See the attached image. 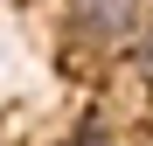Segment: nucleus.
Here are the masks:
<instances>
[{
	"instance_id": "obj_1",
	"label": "nucleus",
	"mask_w": 153,
	"mask_h": 146,
	"mask_svg": "<svg viewBox=\"0 0 153 146\" xmlns=\"http://www.w3.org/2000/svg\"><path fill=\"white\" fill-rule=\"evenodd\" d=\"M139 21H146V0H70V7H63L70 42H84V49H118V42H132Z\"/></svg>"
},
{
	"instance_id": "obj_2",
	"label": "nucleus",
	"mask_w": 153,
	"mask_h": 146,
	"mask_svg": "<svg viewBox=\"0 0 153 146\" xmlns=\"http://www.w3.org/2000/svg\"><path fill=\"white\" fill-rule=\"evenodd\" d=\"M132 56H139V77L153 84V21H139V28H132Z\"/></svg>"
},
{
	"instance_id": "obj_3",
	"label": "nucleus",
	"mask_w": 153,
	"mask_h": 146,
	"mask_svg": "<svg viewBox=\"0 0 153 146\" xmlns=\"http://www.w3.org/2000/svg\"><path fill=\"white\" fill-rule=\"evenodd\" d=\"M70 146H111V139H70Z\"/></svg>"
}]
</instances>
